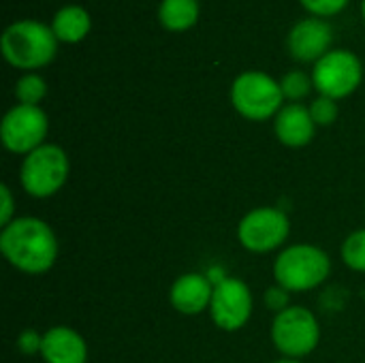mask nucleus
Instances as JSON below:
<instances>
[{
  "mask_svg": "<svg viewBox=\"0 0 365 363\" xmlns=\"http://www.w3.org/2000/svg\"><path fill=\"white\" fill-rule=\"evenodd\" d=\"M92 19L81 4H64L51 19V30L62 43H79L90 32Z\"/></svg>",
  "mask_w": 365,
  "mask_h": 363,
  "instance_id": "15",
  "label": "nucleus"
},
{
  "mask_svg": "<svg viewBox=\"0 0 365 363\" xmlns=\"http://www.w3.org/2000/svg\"><path fill=\"white\" fill-rule=\"evenodd\" d=\"M274 363H302L299 359H291V357H284V359H278V362Z\"/></svg>",
  "mask_w": 365,
  "mask_h": 363,
  "instance_id": "25",
  "label": "nucleus"
},
{
  "mask_svg": "<svg viewBox=\"0 0 365 363\" xmlns=\"http://www.w3.org/2000/svg\"><path fill=\"white\" fill-rule=\"evenodd\" d=\"M71 163L60 145L43 143L28 156H24L19 169V182L24 190L34 199L53 197L68 180Z\"/></svg>",
  "mask_w": 365,
  "mask_h": 363,
  "instance_id": "5",
  "label": "nucleus"
},
{
  "mask_svg": "<svg viewBox=\"0 0 365 363\" xmlns=\"http://www.w3.org/2000/svg\"><path fill=\"white\" fill-rule=\"evenodd\" d=\"M47 94V83L36 73H26L15 83V96L19 105H38Z\"/></svg>",
  "mask_w": 365,
  "mask_h": 363,
  "instance_id": "17",
  "label": "nucleus"
},
{
  "mask_svg": "<svg viewBox=\"0 0 365 363\" xmlns=\"http://www.w3.org/2000/svg\"><path fill=\"white\" fill-rule=\"evenodd\" d=\"M199 19V2L197 0H160L158 4V21L165 30L184 32L190 30Z\"/></svg>",
  "mask_w": 365,
  "mask_h": 363,
  "instance_id": "16",
  "label": "nucleus"
},
{
  "mask_svg": "<svg viewBox=\"0 0 365 363\" xmlns=\"http://www.w3.org/2000/svg\"><path fill=\"white\" fill-rule=\"evenodd\" d=\"M41 355L45 363H86L88 344L75 329L56 325L43 334Z\"/></svg>",
  "mask_w": 365,
  "mask_h": 363,
  "instance_id": "14",
  "label": "nucleus"
},
{
  "mask_svg": "<svg viewBox=\"0 0 365 363\" xmlns=\"http://www.w3.org/2000/svg\"><path fill=\"white\" fill-rule=\"evenodd\" d=\"M299 2L314 17H331L349 4V0H299Z\"/></svg>",
  "mask_w": 365,
  "mask_h": 363,
  "instance_id": "21",
  "label": "nucleus"
},
{
  "mask_svg": "<svg viewBox=\"0 0 365 363\" xmlns=\"http://www.w3.org/2000/svg\"><path fill=\"white\" fill-rule=\"evenodd\" d=\"M319 340L321 327L308 308L291 306L274 317L272 342L284 357L302 359L319 347Z\"/></svg>",
  "mask_w": 365,
  "mask_h": 363,
  "instance_id": "6",
  "label": "nucleus"
},
{
  "mask_svg": "<svg viewBox=\"0 0 365 363\" xmlns=\"http://www.w3.org/2000/svg\"><path fill=\"white\" fill-rule=\"evenodd\" d=\"M0 49L11 66L34 71L56 58L58 39L51 26L38 19H19L4 28L0 36Z\"/></svg>",
  "mask_w": 365,
  "mask_h": 363,
  "instance_id": "2",
  "label": "nucleus"
},
{
  "mask_svg": "<svg viewBox=\"0 0 365 363\" xmlns=\"http://www.w3.org/2000/svg\"><path fill=\"white\" fill-rule=\"evenodd\" d=\"M361 15H364L365 19V0H361Z\"/></svg>",
  "mask_w": 365,
  "mask_h": 363,
  "instance_id": "26",
  "label": "nucleus"
},
{
  "mask_svg": "<svg viewBox=\"0 0 365 363\" xmlns=\"http://www.w3.org/2000/svg\"><path fill=\"white\" fill-rule=\"evenodd\" d=\"M364 79L361 60L349 49H331L312 68V83L321 96L334 101L351 96Z\"/></svg>",
  "mask_w": 365,
  "mask_h": 363,
  "instance_id": "7",
  "label": "nucleus"
},
{
  "mask_svg": "<svg viewBox=\"0 0 365 363\" xmlns=\"http://www.w3.org/2000/svg\"><path fill=\"white\" fill-rule=\"evenodd\" d=\"M0 197H2V210H0V225L6 227L9 223H13V195L11 188L6 184L0 186Z\"/></svg>",
  "mask_w": 365,
  "mask_h": 363,
  "instance_id": "24",
  "label": "nucleus"
},
{
  "mask_svg": "<svg viewBox=\"0 0 365 363\" xmlns=\"http://www.w3.org/2000/svg\"><path fill=\"white\" fill-rule=\"evenodd\" d=\"M342 261L353 272H365V229L351 233L342 244Z\"/></svg>",
  "mask_w": 365,
  "mask_h": 363,
  "instance_id": "19",
  "label": "nucleus"
},
{
  "mask_svg": "<svg viewBox=\"0 0 365 363\" xmlns=\"http://www.w3.org/2000/svg\"><path fill=\"white\" fill-rule=\"evenodd\" d=\"M265 306L269 310H274L276 315L282 312V310H287V308H291V295H289V291L282 289V287L267 289L265 291Z\"/></svg>",
  "mask_w": 365,
  "mask_h": 363,
  "instance_id": "22",
  "label": "nucleus"
},
{
  "mask_svg": "<svg viewBox=\"0 0 365 363\" xmlns=\"http://www.w3.org/2000/svg\"><path fill=\"white\" fill-rule=\"evenodd\" d=\"M291 233V220L282 210L276 208H257L248 212L237 227L240 244L257 255L272 252L280 248Z\"/></svg>",
  "mask_w": 365,
  "mask_h": 363,
  "instance_id": "9",
  "label": "nucleus"
},
{
  "mask_svg": "<svg viewBox=\"0 0 365 363\" xmlns=\"http://www.w3.org/2000/svg\"><path fill=\"white\" fill-rule=\"evenodd\" d=\"M282 88L272 75L263 71H246L233 79L231 103L240 116L252 122H263L282 109Z\"/></svg>",
  "mask_w": 365,
  "mask_h": 363,
  "instance_id": "4",
  "label": "nucleus"
},
{
  "mask_svg": "<svg viewBox=\"0 0 365 363\" xmlns=\"http://www.w3.org/2000/svg\"><path fill=\"white\" fill-rule=\"evenodd\" d=\"M212 321L222 332L242 329L252 315V293L240 278H222L214 287L210 304Z\"/></svg>",
  "mask_w": 365,
  "mask_h": 363,
  "instance_id": "10",
  "label": "nucleus"
},
{
  "mask_svg": "<svg viewBox=\"0 0 365 363\" xmlns=\"http://www.w3.org/2000/svg\"><path fill=\"white\" fill-rule=\"evenodd\" d=\"M334 41L331 24L325 17H306L297 21L289 36L287 49L297 62H319L325 53H329Z\"/></svg>",
  "mask_w": 365,
  "mask_h": 363,
  "instance_id": "11",
  "label": "nucleus"
},
{
  "mask_svg": "<svg viewBox=\"0 0 365 363\" xmlns=\"http://www.w3.org/2000/svg\"><path fill=\"white\" fill-rule=\"evenodd\" d=\"M308 109H310V116H312V120H314L317 126H329V124H334L338 120V113H340L338 103L334 98H329V96L314 98Z\"/></svg>",
  "mask_w": 365,
  "mask_h": 363,
  "instance_id": "20",
  "label": "nucleus"
},
{
  "mask_svg": "<svg viewBox=\"0 0 365 363\" xmlns=\"http://www.w3.org/2000/svg\"><path fill=\"white\" fill-rule=\"evenodd\" d=\"M41 344H43V336H38L34 329H26L21 332V336L17 338V347L21 353L32 355V353H41Z\"/></svg>",
  "mask_w": 365,
  "mask_h": 363,
  "instance_id": "23",
  "label": "nucleus"
},
{
  "mask_svg": "<svg viewBox=\"0 0 365 363\" xmlns=\"http://www.w3.org/2000/svg\"><path fill=\"white\" fill-rule=\"evenodd\" d=\"M212 295H214V287L212 282L203 276V274H184L180 276L169 291V302L171 306L180 312V315H201L205 308H210L212 304Z\"/></svg>",
  "mask_w": 365,
  "mask_h": 363,
  "instance_id": "12",
  "label": "nucleus"
},
{
  "mask_svg": "<svg viewBox=\"0 0 365 363\" xmlns=\"http://www.w3.org/2000/svg\"><path fill=\"white\" fill-rule=\"evenodd\" d=\"M47 131L49 120L38 105H15L2 118L0 139L11 154L28 156L45 143Z\"/></svg>",
  "mask_w": 365,
  "mask_h": 363,
  "instance_id": "8",
  "label": "nucleus"
},
{
  "mask_svg": "<svg viewBox=\"0 0 365 363\" xmlns=\"http://www.w3.org/2000/svg\"><path fill=\"white\" fill-rule=\"evenodd\" d=\"M274 131L280 143H284L287 148H304L314 139L317 124L308 107L299 103H289L278 111L274 120Z\"/></svg>",
  "mask_w": 365,
  "mask_h": 363,
  "instance_id": "13",
  "label": "nucleus"
},
{
  "mask_svg": "<svg viewBox=\"0 0 365 363\" xmlns=\"http://www.w3.org/2000/svg\"><path fill=\"white\" fill-rule=\"evenodd\" d=\"M331 274V259L312 244H293L284 248L276 263L274 276L278 287L289 293H304L321 287Z\"/></svg>",
  "mask_w": 365,
  "mask_h": 363,
  "instance_id": "3",
  "label": "nucleus"
},
{
  "mask_svg": "<svg viewBox=\"0 0 365 363\" xmlns=\"http://www.w3.org/2000/svg\"><path fill=\"white\" fill-rule=\"evenodd\" d=\"M0 252L15 270L38 276L53 267L58 259V240L45 220L21 216L2 227Z\"/></svg>",
  "mask_w": 365,
  "mask_h": 363,
  "instance_id": "1",
  "label": "nucleus"
},
{
  "mask_svg": "<svg viewBox=\"0 0 365 363\" xmlns=\"http://www.w3.org/2000/svg\"><path fill=\"white\" fill-rule=\"evenodd\" d=\"M280 88L284 98L297 103L302 98H306L310 94V90L314 88L312 83V75L304 73V71H289L282 79H280Z\"/></svg>",
  "mask_w": 365,
  "mask_h": 363,
  "instance_id": "18",
  "label": "nucleus"
}]
</instances>
